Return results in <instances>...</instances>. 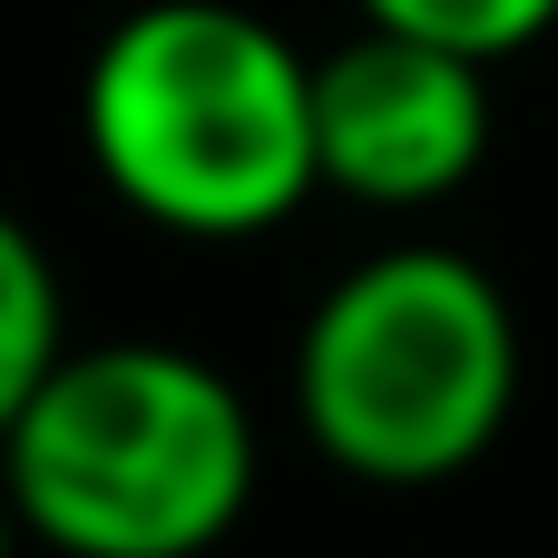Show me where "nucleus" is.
Instances as JSON below:
<instances>
[{
    "label": "nucleus",
    "instance_id": "obj_1",
    "mask_svg": "<svg viewBox=\"0 0 558 558\" xmlns=\"http://www.w3.org/2000/svg\"><path fill=\"white\" fill-rule=\"evenodd\" d=\"M78 137L118 206L167 235H265L284 226L314 167V59L235 0H147L128 10L78 78Z\"/></svg>",
    "mask_w": 558,
    "mask_h": 558
},
{
    "label": "nucleus",
    "instance_id": "obj_2",
    "mask_svg": "<svg viewBox=\"0 0 558 558\" xmlns=\"http://www.w3.org/2000/svg\"><path fill=\"white\" fill-rule=\"evenodd\" d=\"M0 481L59 558H206L255 500V412L177 343H69L0 432Z\"/></svg>",
    "mask_w": 558,
    "mask_h": 558
},
{
    "label": "nucleus",
    "instance_id": "obj_3",
    "mask_svg": "<svg viewBox=\"0 0 558 558\" xmlns=\"http://www.w3.org/2000/svg\"><path fill=\"white\" fill-rule=\"evenodd\" d=\"M520 402V314L451 245H392L353 265L294 343L304 441L383 490L471 471Z\"/></svg>",
    "mask_w": 558,
    "mask_h": 558
},
{
    "label": "nucleus",
    "instance_id": "obj_4",
    "mask_svg": "<svg viewBox=\"0 0 558 558\" xmlns=\"http://www.w3.org/2000/svg\"><path fill=\"white\" fill-rule=\"evenodd\" d=\"M490 157V69L402 29H353L314 59V167L333 196L412 216L481 177Z\"/></svg>",
    "mask_w": 558,
    "mask_h": 558
},
{
    "label": "nucleus",
    "instance_id": "obj_5",
    "mask_svg": "<svg viewBox=\"0 0 558 558\" xmlns=\"http://www.w3.org/2000/svg\"><path fill=\"white\" fill-rule=\"evenodd\" d=\"M69 353V294H59V265L39 255V235L0 206V432L29 412V392L59 373Z\"/></svg>",
    "mask_w": 558,
    "mask_h": 558
},
{
    "label": "nucleus",
    "instance_id": "obj_6",
    "mask_svg": "<svg viewBox=\"0 0 558 558\" xmlns=\"http://www.w3.org/2000/svg\"><path fill=\"white\" fill-rule=\"evenodd\" d=\"M373 29H402V39H432V49H461L481 69L539 49L558 29V0H363Z\"/></svg>",
    "mask_w": 558,
    "mask_h": 558
},
{
    "label": "nucleus",
    "instance_id": "obj_7",
    "mask_svg": "<svg viewBox=\"0 0 558 558\" xmlns=\"http://www.w3.org/2000/svg\"><path fill=\"white\" fill-rule=\"evenodd\" d=\"M20 539H29V530H20V500H10V481H0V558H20Z\"/></svg>",
    "mask_w": 558,
    "mask_h": 558
}]
</instances>
